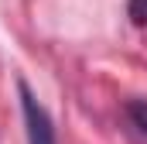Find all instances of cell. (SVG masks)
Masks as SVG:
<instances>
[{
    "mask_svg": "<svg viewBox=\"0 0 147 144\" xmlns=\"http://www.w3.org/2000/svg\"><path fill=\"white\" fill-rule=\"evenodd\" d=\"M21 89V110H24V124H28V144H55V127L48 120L45 107L34 100V93L28 89V82H17Z\"/></svg>",
    "mask_w": 147,
    "mask_h": 144,
    "instance_id": "obj_1",
    "label": "cell"
},
{
    "mask_svg": "<svg viewBox=\"0 0 147 144\" xmlns=\"http://www.w3.org/2000/svg\"><path fill=\"white\" fill-rule=\"evenodd\" d=\"M130 120H134V127L147 137V100H134L130 103Z\"/></svg>",
    "mask_w": 147,
    "mask_h": 144,
    "instance_id": "obj_2",
    "label": "cell"
},
{
    "mask_svg": "<svg viewBox=\"0 0 147 144\" xmlns=\"http://www.w3.org/2000/svg\"><path fill=\"white\" fill-rule=\"evenodd\" d=\"M130 21L134 24H147V0H130Z\"/></svg>",
    "mask_w": 147,
    "mask_h": 144,
    "instance_id": "obj_3",
    "label": "cell"
}]
</instances>
